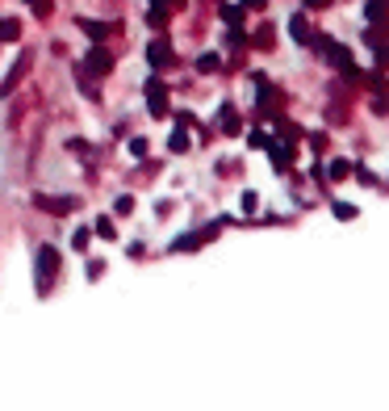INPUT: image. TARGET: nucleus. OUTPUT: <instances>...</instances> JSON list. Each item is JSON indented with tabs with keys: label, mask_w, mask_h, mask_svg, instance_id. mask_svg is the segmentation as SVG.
Segmentation results:
<instances>
[{
	"label": "nucleus",
	"mask_w": 389,
	"mask_h": 411,
	"mask_svg": "<svg viewBox=\"0 0 389 411\" xmlns=\"http://www.w3.org/2000/svg\"><path fill=\"white\" fill-rule=\"evenodd\" d=\"M80 30L88 34V42H105L118 26H114V21H96V17H80Z\"/></svg>",
	"instance_id": "obj_5"
},
{
	"label": "nucleus",
	"mask_w": 389,
	"mask_h": 411,
	"mask_svg": "<svg viewBox=\"0 0 389 411\" xmlns=\"http://www.w3.org/2000/svg\"><path fill=\"white\" fill-rule=\"evenodd\" d=\"M30 59H34V55H21V63H17V68H13V72L5 76V92H13V88H17V80H21V76L30 72Z\"/></svg>",
	"instance_id": "obj_8"
},
{
	"label": "nucleus",
	"mask_w": 389,
	"mask_h": 411,
	"mask_svg": "<svg viewBox=\"0 0 389 411\" xmlns=\"http://www.w3.org/2000/svg\"><path fill=\"white\" fill-rule=\"evenodd\" d=\"M168 55H172V46L163 42V38L147 46V63H151V68H163V63H168Z\"/></svg>",
	"instance_id": "obj_6"
},
{
	"label": "nucleus",
	"mask_w": 389,
	"mask_h": 411,
	"mask_svg": "<svg viewBox=\"0 0 389 411\" xmlns=\"http://www.w3.org/2000/svg\"><path fill=\"white\" fill-rule=\"evenodd\" d=\"M30 5H34V0H30Z\"/></svg>",
	"instance_id": "obj_19"
},
{
	"label": "nucleus",
	"mask_w": 389,
	"mask_h": 411,
	"mask_svg": "<svg viewBox=\"0 0 389 411\" xmlns=\"http://www.w3.org/2000/svg\"><path fill=\"white\" fill-rule=\"evenodd\" d=\"M34 273H38V294H46V285L54 281V273H59V252H54L50 243H42V248H38Z\"/></svg>",
	"instance_id": "obj_1"
},
{
	"label": "nucleus",
	"mask_w": 389,
	"mask_h": 411,
	"mask_svg": "<svg viewBox=\"0 0 389 411\" xmlns=\"http://www.w3.org/2000/svg\"><path fill=\"white\" fill-rule=\"evenodd\" d=\"M289 30H293V38H297V42H306V38H310V26H306L302 17H293V26H289Z\"/></svg>",
	"instance_id": "obj_14"
},
{
	"label": "nucleus",
	"mask_w": 389,
	"mask_h": 411,
	"mask_svg": "<svg viewBox=\"0 0 389 411\" xmlns=\"http://www.w3.org/2000/svg\"><path fill=\"white\" fill-rule=\"evenodd\" d=\"M147 106L155 118L168 114V88H163V80H147Z\"/></svg>",
	"instance_id": "obj_4"
},
{
	"label": "nucleus",
	"mask_w": 389,
	"mask_h": 411,
	"mask_svg": "<svg viewBox=\"0 0 389 411\" xmlns=\"http://www.w3.org/2000/svg\"><path fill=\"white\" fill-rule=\"evenodd\" d=\"M34 206H38V210H50V214H72L76 210V206H80V197H50V193H38L34 197Z\"/></svg>",
	"instance_id": "obj_3"
},
{
	"label": "nucleus",
	"mask_w": 389,
	"mask_h": 411,
	"mask_svg": "<svg viewBox=\"0 0 389 411\" xmlns=\"http://www.w3.org/2000/svg\"><path fill=\"white\" fill-rule=\"evenodd\" d=\"M80 72H88V76H109V72H114V55L105 50V42L88 46V55L80 59Z\"/></svg>",
	"instance_id": "obj_2"
},
{
	"label": "nucleus",
	"mask_w": 389,
	"mask_h": 411,
	"mask_svg": "<svg viewBox=\"0 0 389 411\" xmlns=\"http://www.w3.org/2000/svg\"><path fill=\"white\" fill-rule=\"evenodd\" d=\"M168 147L176 151V156H180V151H189V134H185V126H180V130H172V139H168Z\"/></svg>",
	"instance_id": "obj_11"
},
{
	"label": "nucleus",
	"mask_w": 389,
	"mask_h": 411,
	"mask_svg": "<svg viewBox=\"0 0 389 411\" xmlns=\"http://www.w3.org/2000/svg\"><path fill=\"white\" fill-rule=\"evenodd\" d=\"M92 235H101V239H114V235H118V227H114V219H109V214H105V219H96V227H92Z\"/></svg>",
	"instance_id": "obj_10"
},
{
	"label": "nucleus",
	"mask_w": 389,
	"mask_h": 411,
	"mask_svg": "<svg viewBox=\"0 0 389 411\" xmlns=\"http://www.w3.org/2000/svg\"><path fill=\"white\" fill-rule=\"evenodd\" d=\"M67 151H80V156H88V151H92V147H88L84 139H67Z\"/></svg>",
	"instance_id": "obj_17"
},
{
	"label": "nucleus",
	"mask_w": 389,
	"mask_h": 411,
	"mask_svg": "<svg viewBox=\"0 0 389 411\" xmlns=\"http://www.w3.org/2000/svg\"><path fill=\"white\" fill-rule=\"evenodd\" d=\"M197 72H218V55H201L197 59Z\"/></svg>",
	"instance_id": "obj_15"
},
{
	"label": "nucleus",
	"mask_w": 389,
	"mask_h": 411,
	"mask_svg": "<svg viewBox=\"0 0 389 411\" xmlns=\"http://www.w3.org/2000/svg\"><path fill=\"white\" fill-rule=\"evenodd\" d=\"M306 5H314V9H318V5H326V0H306Z\"/></svg>",
	"instance_id": "obj_18"
},
{
	"label": "nucleus",
	"mask_w": 389,
	"mask_h": 411,
	"mask_svg": "<svg viewBox=\"0 0 389 411\" xmlns=\"http://www.w3.org/2000/svg\"><path fill=\"white\" fill-rule=\"evenodd\" d=\"M88 239H92V231H88V227H76V231H72V248H76V252H84V248H88Z\"/></svg>",
	"instance_id": "obj_12"
},
{
	"label": "nucleus",
	"mask_w": 389,
	"mask_h": 411,
	"mask_svg": "<svg viewBox=\"0 0 389 411\" xmlns=\"http://www.w3.org/2000/svg\"><path fill=\"white\" fill-rule=\"evenodd\" d=\"M76 84L84 88V97H88V101H101V88L88 80V72H80V68H76Z\"/></svg>",
	"instance_id": "obj_9"
},
{
	"label": "nucleus",
	"mask_w": 389,
	"mask_h": 411,
	"mask_svg": "<svg viewBox=\"0 0 389 411\" xmlns=\"http://www.w3.org/2000/svg\"><path fill=\"white\" fill-rule=\"evenodd\" d=\"M114 210H118V214H130V210H134V197H126V193H122V197L114 201Z\"/></svg>",
	"instance_id": "obj_16"
},
{
	"label": "nucleus",
	"mask_w": 389,
	"mask_h": 411,
	"mask_svg": "<svg viewBox=\"0 0 389 411\" xmlns=\"http://www.w3.org/2000/svg\"><path fill=\"white\" fill-rule=\"evenodd\" d=\"M147 151H151L147 139H130V156H134V160H147Z\"/></svg>",
	"instance_id": "obj_13"
},
{
	"label": "nucleus",
	"mask_w": 389,
	"mask_h": 411,
	"mask_svg": "<svg viewBox=\"0 0 389 411\" xmlns=\"http://www.w3.org/2000/svg\"><path fill=\"white\" fill-rule=\"evenodd\" d=\"M21 38V21L17 17H0V42H17Z\"/></svg>",
	"instance_id": "obj_7"
}]
</instances>
